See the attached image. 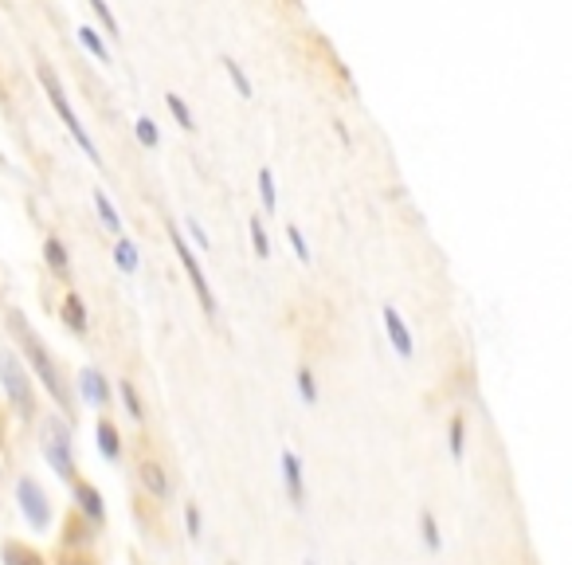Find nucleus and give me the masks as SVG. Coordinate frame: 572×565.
<instances>
[{"label":"nucleus","instance_id":"24","mask_svg":"<svg viewBox=\"0 0 572 565\" xmlns=\"http://www.w3.org/2000/svg\"><path fill=\"white\" fill-rule=\"evenodd\" d=\"M118 397H122V404H126V412H130L133 420L146 417V409H141V397H138V389H133V381H122L118 385Z\"/></svg>","mask_w":572,"mask_h":565},{"label":"nucleus","instance_id":"34","mask_svg":"<svg viewBox=\"0 0 572 565\" xmlns=\"http://www.w3.org/2000/svg\"><path fill=\"white\" fill-rule=\"evenodd\" d=\"M306 565H314V561H306Z\"/></svg>","mask_w":572,"mask_h":565},{"label":"nucleus","instance_id":"23","mask_svg":"<svg viewBox=\"0 0 572 565\" xmlns=\"http://www.w3.org/2000/svg\"><path fill=\"white\" fill-rule=\"evenodd\" d=\"M259 196H263V209L266 212L279 209V193H274V173H271V169H259Z\"/></svg>","mask_w":572,"mask_h":565},{"label":"nucleus","instance_id":"6","mask_svg":"<svg viewBox=\"0 0 572 565\" xmlns=\"http://www.w3.org/2000/svg\"><path fill=\"white\" fill-rule=\"evenodd\" d=\"M16 498H20V511H24V518L36 526V530H44V526L52 522V503H47L44 487L36 483V479H20V487H16Z\"/></svg>","mask_w":572,"mask_h":565},{"label":"nucleus","instance_id":"16","mask_svg":"<svg viewBox=\"0 0 572 565\" xmlns=\"http://www.w3.org/2000/svg\"><path fill=\"white\" fill-rule=\"evenodd\" d=\"M94 209H99L102 228H107V232H122V216H118V209L110 204V196L102 193V188H94Z\"/></svg>","mask_w":572,"mask_h":565},{"label":"nucleus","instance_id":"20","mask_svg":"<svg viewBox=\"0 0 572 565\" xmlns=\"http://www.w3.org/2000/svg\"><path fill=\"white\" fill-rule=\"evenodd\" d=\"M224 71H227V79L235 83V94H240V99H255L251 79H247V71L240 68V63H235V60H224Z\"/></svg>","mask_w":572,"mask_h":565},{"label":"nucleus","instance_id":"8","mask_svg":"<svg viewBox=\"0 0 572 565\" xmlns=\"http://www.w3.org/2000/svg\"><path fill=\"white\" fill-rule=\"evenodd\" d=\"M385 330H388V342L396 346V354L400 357H412V334H408V326H404V318H400V310L396 306H385Z\"/></svg>","mask_w":572,"mask_h":565},{"label":"nucleus","instance_id":"32","mask_svg":"<svg viewBox=\"0 0 572 565\" xmlns=\"http://www.w3.org/2000/svg\"><path fill=\"white\" fill-rule=\"evenodd\" d=\"M67 542H87L83 526H79V522H71V518H67Z\"/></svg>","mask_w":572,"mask_h":565},{"label":"nucleus","instance_id":"26","mask_svg":"<svg viewBox=\"0 0 572 565\" xmlns=\"http://www.w3.org/2000/svg\"><path fill=\"white\" fill-rule=\"evenodd\" d=\"M286 240H290L294 256H298L302 263H310V259H314V251H310V243H306V235H302L298 224H286Z\"/></svg>","mask_w":572,"mask_h":565},{"label":"nucleus","instance_id":"30","mask_svg":"<svg viewBox=\"0 0 572 565\" xmlns=\"http://www.w3.org/2000/svg\"><path fill=\"white\" fill-rule=\"evenodd\" d=\"M185 228H188V235H193V240H196V248H200V251H208V232L200 228V220H188Z\"/></svg>","mask_w":572,"mask_h":565},{"label":"nucleus","instance_id":"13","mask_svg":"<svg viewBox=\"0 0 572 565\" xmlns=\"http://www.w3.org/2000/svg\"><path fill=\"white\" fill-rule=\"evenodd\" d=\"M79 385H83V397H87L94 409H107L110 389H107V377H102L99 370H83L79 373Z\"/></svg>","mask_w":572,"mask_h":565},{"label":"nucleus","instance_id":"22","mask_svg":"<svg viewBox=\"0 0 572 565\" xmlns=\"http://www.w3.org/2000/svg\"><path fill=\"white\" fill-rule=\"evenodd\" d=\"M133 134H138V141L146 149H157L161 146V134H157V122L154 118H138V122H133Z\"/></svg>","mask_w":572,"mask_h":565},{"label":"nucleus","instance_id":"9","mask_svg":"<svg viewBox=\"0 0 572 565\" xmlns=\"http://www.w3.org/2000/svg\"><path fill=\"white\" fill-rule=\"evenodd\" d=\"M60 318H63V326L71 330V334H87V303H83L75 290H67L63 295V306H60Z\"/></svg>","mask_w":572,"mask_h":565},{"label":"nucleus","instance_id":"15","mask_svg":"<svg viewBox=\"0 0 572 565\" xmlns=\"http://www.w3.org/2000/svg\"><path fill=\"white\" fill-rule=\"evenodd\" d=\"M79 44H83V47H87V52H91V55H94V60H99V63H102V68H110V63H114V55H110V47H107V44H102V36H99V32H94V28H91V24H83V28H79Z\"/></svg>","mask_w":572,"mask_h":565},{"label":"nucleus","instance_id":"19","mask_svg":"<svg viewBox=\"0 0 572 565\" xmlns=\"http://www.w3.org/2000/svg\"><path fill=\"white\" fill-rule=\"evenodd\" d=\"M165 107L173 110V118H177V126H180V130H196L193 110H188V102L180 99V94H165Z\"/></svg>","mask_w":572,"mask_h":565},{"label":"nucleus","instance_id":"25","mask_svg":"<svg viewBox=\"0 0 572 565\" xmlns=\"http://www.w3.org/2000/svg\"><path fill=\"white\" fill-rule=\"evenodd\" d=\"M247 228H251V248H255V256L266 259V256H271V240H266L263 220H259V216H251V224H247Z\"/></svg>","mask_w":572,"mask_h":565},{"label":"nucleus","instance_id":"2","mask_svg":"<svg viewBox=\"0 0 572 565\" xmlns=\"http://www.w3.org/2000/svg\"><path fill=\"white\" fill-rule=\"evenodd\" d=\"M36 79H40V87H44V94H47V102H52V107H55V115H60V122H63L67 130H71V138L83 146V154H87L94 165H102L99 146H94V138L87 134V126H83V122H79V115H75V107H71V99H67V91H63L60 75L52 71V63H47V60L36 63Z\"/></svg>","mask_w":572,"mask_h":565},{"label":"nucleus","instance_id":"7","mask_svg":"<svg viewBox=\"0 0 572 565\" xmlns=\"http://www.w3.org/2000/svg\"><path fill=\"white\" fill-rule=\"evenodd\" d=\"M282 483H286V491H290V503L294 506L306 503V487H302V459L294 456L290 448L282 451Z\"/></svg>","mask_w":572,"mask_h":565},{"label":"nucleus","instance_id":"21","mask_svg":"<svg viewBox=\"0 0 572 565\" xmlns=\"http://www.w3.org/2000/svg\"><path fill=\"white\" fill-rule=\"evenodd\" d=\"M87 4H91V12L102 20V32H107L110 40H118V36H122V28H118V20H114V12H110V4H107V0H87Z\"/></svg>","mask_w":572,"mask_h":565},{"label":"nucleus","instance_id":"27","mask_svg":"<svg viewBox=\"0 0 572 565\" xmlns=\"http://www.w3.org/2000/svg\"><path fill=\"white\" fill-rule=\"evenodd\" d=\"M419 522H424V542H427V550H440L443 538H440V526H435V514L424 511V518H419Z\"/></svg>","mask_w":572,"mask_h":565},{"label":"nucleus","instance_id":"18","mask_svg":"<svg viewBox=\"0 0 572 565\" xmlns=\"http://www.w3.org/2000/svg\"><path fill=\"white\" fill-rule=\"evenodd\" d=\"M114 263H118V271H126V275L138 271L141 256H138V248H133V240H118V243H114Z\"/></svg>","mask_w":572,"mask_h":565},{"label":"nucleus","instance_id":"33","mask_svg":"<svg viewBox=\"0 0 572 565\" xmlns=\"http://www.w3.org/2000/svg\"><path fill=\"white\" fill-rule=\"evenodd\" d=\"M60 565H94V561L83 558V553H67V558H60Z\"/></svg>","mask_w":572,"mask_h":565},{"label":"nucleus","instance_id":"29","mask_svg":"<svg viewBox=\"0 0 572 565\" xmlns=\"http://www.w3.org/2000/svg\"><path fill=\"white\" fill-rule=\"evenodd\" d=\"M298 393L306 404H318V385H314V373L310 370H298Z\"/></svg>","mask_w":572,"mask_h":565},{"label":"nucleus","instance_id":"4","mask_svg":"<svg viewBox=\"0 0 572 565\" xmlns=\"http://www.w3.org/2000/svg\"><path fill=\"white\" fill-rule=\"evenodd\" d=\"M44 456L55 467L60 479H75V456H71V428L60 417L44 420Z\"/></svg>","mask_w":572,"mask_h":565},{"label":"nucleus","instance_id":"31","mask_svg":"<svg viewBox=\"0 0 572 565\" xmlns=\"http://www.w3.org/2000/svg\"><path fill=\"white\" fill-rule=\"evenodd\" d=\"M185 526H188V534H193V538H200V511L193 503L185 506Z\"/></svg>","mask_w":572,"mask_h":565},{"label":"nucleus","instance_id":"11","mask_svg":"<svg viewBox=\"0 0 572 565\" xmlns=\"http://www.w3.org/2000/svg\"><path fill=\"white\" fill-rule=\"evenodd\" d=\"M75 503H79V511L87 514V518H94V522H102L107 518V506H102V495H99V487L94 483H75Z\"/></svg>","mask_w":572,"mask_h":565},{"label":"nucleus","instance_id":"1","mask_svg":"<svg viewBox=\"0 0 572 565\" xmlns=\"http://www.w3.org/2000/svg\"><path fill=\"white\" fill-rule=\"evenodd\" d=\"M8 330H12V338L20 342V350L28 357V365H32V373L44 381V389L52 393V401L60 404L63 412H71V389H67V381H63V370H60V362L52 357V350H47V342L40 334H36L32 326H28V318L20 314V310H8Z\"/></svg>","mask_w":572,"mask_h":565},{"label":"nucleus","instance_id":"5","mask_svg":"<svg viewBox=\"0 0 572 565\" xmlns=\"http://www.w3.org/2000/svg\"><path fill=\"white\" fill-rule=\"evenodd\" d=\"M169 235H173V251H177V259H180V267H185V275L188 282H193V290H196V298H200V306H204V314L208 318H216V295H212V287H208V275H204V267L196 263L193 256V248L185 243V235H180L177 228H169Z\"/></svg>","mask_w":572,"mask_h":565},{"label":"nucleus","instance_id":"10","mask_svg":"<svg viewBox=\"0 0 572 565\" xmlns=\"http://www.w3.org/2000/svg\"><path fill=\"white\" fill-rule=\"evenodd\" d=\"M44 263H47V271H52L55 279H71V256H67L60 235H47L44 240Z\"/></svg>","mask_w":572,"mask_h":565},{"label":"nucleus","instance_id":"14","mask_svg":"<svg viewBox=\"0 0 572 565\" xmlns=\"http://www.w3.org/2000/svg\"><path fill=\"white\" fill-rule=\"evenodd\" d=\"M0 558H4V565H47L40 558V550H32V545H24V542H4Z\"/></svg>","mask_w":572,"mask_h":565},{"label":"nucleus","instance_id":"17","mask_svg":"<svg viewBox=\"0 0 572 565\" xmlns=\"http://www.w3.org/2000/svg\"><path fill=\"white\" fill-rule=\"evenodd\" d=\"M99 451H102V456H107V459H118V456H122V444H118V428H114V424H110L107 417L99 420Z\"/></svg>","mask_w":572,"mask_h":565},{"label":"nucleus","instance_id":"3","mask_svg":"<svg viewBox=\"0 0 572 565\" xmlns=\"http://www.w3.org/2000/svg\"><path fill=\"white\" fill-rule=\"evenodd\" d=\"M0 385H4L12 409L24 420H36V389H32V373L24 370V362L12 350H0Z\"/></svg>","mask_w":572,"mask_h":565},{"label":"nucleus","instance_id":"12","mask_svg":"<svg viewBox=\"0 0 572 565\" xmlns=\"http://www.w3.org/2000/svg\"><path fill=\"white\" fill-rule=\"evenodd\" d=\"M138 479H141V487H146L154 498H169V475H165V467H161V464L146 459V464L138 467Z\"/></svg>","mask_w":572,"mask_h":565},{"label":"nucleus","instance_id":"28","mask_svg":"<svg viewBox=\"0 0 572 565\" xmlns=\"http://www.w3.org/2000/svg\"><path fill=\"white\" fill-rule=\"evenodd\" d=\"M466 451V428H463V417H451V456L463 459Z\"/></svg>","mask_w":572,"mask_h":565}]
</instances>
